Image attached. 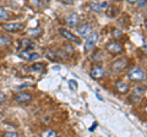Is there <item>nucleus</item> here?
<instances>
[{"instance_id":"obj_1","label":"nucleus","mask_w":147,"mask_h":137,"mask_svg":"<svg viewBox=\"0 0 147 137\" xmlns=\"http://www.w3.org/2000/svg\"><path fill=\"white\" fill-rule=\"evenodd\" d=\"M127 77L132 82H141L146 79V72L144 68H141V67H132L131 70H129Z\"/></svg>"},{"instance_id":"obj_2","label":"nucleus","mask_w":147,"mask_h":137,"mask_svg":"<svg viewBox=\"0 0 147 137\" xmlns=\"http://www.w3.org/2000/svg\"><path fill=\"white\" fill-rule=\"evenodd\" d=\"M127 64H129V61H127L126 58L117 59L115 61H113L112 64H110V70H112L113 72H120V71L124 70V68H126Z\"/></svg>"},{"instance_id":"obj_3","label":"nucleus","mask_w":147,"mask_h":137,"mask_svg":"<svg viewBox=\"0 0 147 137\" xmlns=\"http://www.w3.org/2000/svg\"><path fill=\"white\" fill-rule=\"evenodd\" d=\"M97 42H98V33H96V32H92V33L85 40V52L86 53L91 52V50L94 48V45L97 44Z\"/></svg>"},{"instance_id":"obj_4","label":"nucleus","mask_w":147,"mask_h":137,"mask_svg":"<svg viewBox=\"0 0 147 137\" xmlns=\"http://www.w3.org/2000/svg\"><path fill=\"white\" fill-rule=\"evenodd\" d=\"M91 77L93 80H97V81H99L100 79H103L104 77V75H105V70H104V67L103 66H100V65H93L92 66V68H91Z\"/></svg>"},{"instance_id":"obj_5","label":"nucleus","mask_w":147,"mask_h":137,"mask_svg":"<svg viewBox=\"0 0 147 137\" xmlns=\"http://www.w3.org/2000/svg\"><path fill=\"white\" fill-rule=\"evenodd\" d=\"M13 99H15V102L20 104H27L32 100V94L27 92H18L13 95Z\"/></svg>"},{"instance_id":"obj_6","label":"nucleus","mask_w":147,"mask_h":137,"mask_svg":"<svg viewBox=\"0 0 147 137\" xmlns=\"http://www.w3.org/2000/svg\"><path fill=\"white\" fill-rule=\"evenodd\" d=\"M59 34H60V36H61V37H63L64 39L69 40V42H75V43H80V39H79V37H77V36H75V34H74L72 32H70V31L65 30V28H59Z\"/></svg>"},{"instance_id":"obj_7","label":"nucleus","mask_w":147,"mask_h":137,"mask_svg":"<svg viewBox=\"0 0 147 137\" xmlns=\"http://www.w3.org/2000/svg\"><path fill=\"white\" fill-rule=\"evenodd\" d=\"M4 30L7 31V32H11V33H16V32H20L25 28V25L24 24H18V22H11V24H5L3 26Z\"/></svg>"},{"instance_id":"obj_8","label":"nucleus","mask_w":147,"mask_h":137,"mask_svg":"<svg viewBox=\"0 0 147 137\" xmlns=\"http://www.w3.org/2000/svg\"><path fill=\"white\" fill-rule=\"evenodd\" d=\"M105 50L110 54H119L123 52V45L118 42H110L105 45Z\"/></svg>"},{"instance_id":"obj_9","label":"nucleus","mask_w":147,"mask_h":137,"mask_svg":"<svg viewBox=\"0 0 147 137\" xmlns=\"http://www.w3.org/2000/svg\"><path fill=\"white\" fill-rule=\"evenodd\" d=\"M92 31H93V28H92V25L90 24H84L77 27V33H79L81 37H88V36L92 33Z\"/></svg>"},{"instance_id":"obj_10","label":"nucleus","mask_w":147,"mask_h":137,"mask_svg":"<svg viewBox=\"0 0 147 137\" xmlns=\"http://www.w3.org/2000/svg\"><path fill=\"white\" fill-rule=\"evenodd\" d=\"M20 48H21V52H27V50H31L34 48V43L28 38H24L20 42Z\"/></svg>"},{"instance_id":"obj_11","label":"nucleus","mask_w":147,"mask_h":137,"mask_svg":"<svg viewBox=\"0 0 147 137\" xmlns=\"http://www.w3.org/2000/svg\"><path fill=\"white\" fill-rule=\"evenodd\" d=\"M88 6L93 10L94 12H100L103 9L108 7V3L107 1H100V3H90Z\"/></svg>"},{"instance_id":"obj_12","label":"nucleus","mask_w":147,"mask_h":137,"mask_svg":"<svg viewBox=\"0 0 147 137\" xmlns=\"http://www.w3.org/2000/svg\"><path fill=\"white\" fill-rule=\"evenodd\" d=\"M79 22H80V17L77 13H71V15L66 17V24L70 27H76L79 25Z\"/></svg>"},{"instance_id":"obj_13","label":"nucleus","mask_w":147,"mask_h":137,"mask_svg":"<svg viewBox=\"0 0 147 137\" xmlns=\"http://www.w3.org/2000/svg\"><path fill=\"white\" fill-rule=\"evenodd\" d=\"M115 89L118 91L119 93H121V94H125L129 92V85L126 83V82H124V81H118L117 83H115Z\"/></svg>"},{"instance_id":"obj_14","label":"nucleus","mask_w":147,"mask_h":137,"mask_svg":"<svg viewBox=\"0 0 147 137\" xmlns=\"http://www.w3.org/2000/svg\"><path fill=\"white\" fill-rule=\"evenodd\" d=\"M145 91H146L145 87H136V88L134 89V92H132V95L130 97V99H131V100L135 99L136 102H137V100H139V99L142 97V94L145 93Z\"/></svg>"},{"instance_id":"obj_15","label":"nucleus","mask_w":147,"mask_h":137,"mask_svg":"<svg viewBox=\"0 0 147 137\" xmlns=\"http://www.w3.org/2000/svg\"><path fill=\"white\" fill-rule=\"evenodd\" d=\"M44 68H45V66H44V64H42V62H36V64H33V65L31 66V70L34 71V72H43Z\"/></svg>"},{"instance_id":"obj_16","label":"nucleus","mask_w":147,"mask_h":137,"mask_svg":"<svg viewBox=\"0 0 147 137\" xmlns=\"http://www.w3.org/2000/svg\"><path fill=\"white\" fill-rule=\"evenodd\" d=\"M11 38L6 37V36H0V47H7L11 44Z\"/></svg>"},{"instance_id":"obj_17","label":"nucleus","mask_w":147,"mask_h":137,"mask_svg":"<svg viewBox=\"0 0 147 137\" xmlns=\"http://www.w3.org/2000/svg\"><path fill=\"white\" fill-rule=\"evenodd\" d=\"M40 137H58V134L55 130H52V129H48V130H44L42 132Z\"/></svg>"},{"instance_id":"obj_18","label":"nucleus","mask_w":147,"mask_h":137,"mask_svg":"<svg viewBox=\"0 0 147 137\" xmlns=\"http://www.w3.org/2000/svg\"><path fill=\"white\" fill-rule=\"evenodd\" d=\"M45 56H47L49 60H52V61L58 60V59H59L58 53L57 52H53V50H47V52H45Z\"/></svg>"},{"instance_id":"obj_19","label":"nucleus","mask_w":147,"mask_h":137,"mask_svg":"<svg viewBox=\"0 0 147 137\" xmlns=\"http://www.w3.org/2000/svg\"><path fill=\"white\" fill-rule=\"evenodd\" d=\"M9 17H10V15H9V12L5 10L4 7L0 6V21H5L7 20Z\"/></svg>"},{"instance_id":"obj_20","label":"nucleus","mask_w":147,"mask_h":137,"mask_svg":"<svg viewBox=\"0 0 147 137\" xmlns=\"http://www.w3.org/2000/svg\"><path fill=\"white\" fill-rule=\"evenodd\" d=\"M18 55H20V58L25 59V60H30V58H31V54L27 53V52H20L18 53Z\"/></svg>"},{"instance_id":"obj_21","label":"nucleus","mask_w":147,"mask_h":137,"mask_svg":"<svg viewBox=\"0 0 147 137\" xmlns=\"http://www.w3.org/2000/svg\"><path fill=\"white\" fill-rule=\"evenodd\" d=\"M69 86H70V88L72 91H76L77 87H79V86H77V82L75 80H70V81H69Z\"/></svg>"},{"instance_id":"obj_22","label":"nucleus","mask_w":147,"mask_h":137,"mask_svg":"<svg viewBox=\"0 0 147 137\" xmlns=\"http://www.w3.org/2000/svg\"><path fill=\"white\" fill-rule=\"evenodd\" d=\"M4 137H20V135L16 134V132H12V131H7L4 134Z\"/></svg>"},{"instance_id":"obj_23","label":"nucleus","mask_w":147,"mask_h":137,"mask_svg":"<svg viewBox=\"0 0 147 137\" xmlns=\"http://www.w3.org/2000/svg\"><path fill=\"white\" fill-rule=\"evenodd\" d=\"M112 34H113L115 38H119V37H121V36H123V31H120V30H113Z\"/></svg>"},{"instance_id":"obj_24","label":"nucleus","mask_w":147,"mask_h":137,"mask_svg":"<svg viewBox=\"0 0 147 137\" xmlns=\"http://www.w3.org/2000/svg\"><path fill=\"white\" fill-rule=\"evenodd\" d=\"M5 102H6V95L3 92H0V105H3Z\"/></svg>"},{"instance_id":"obj_25","label":"nucleus","mask_w":147,"mask_h":137,"mask_svg":"<svg viewBox=\"0 0 147 137\" xmlns=\"http://www.w3.org/2000/svg\"><path fill=\"white\" fill-rule=\"evenodd\" d=\"M135 4H136V5H137V6H139L140 9H142V7H145V6H146V4H147V1H145V0H142V1H141V0H140V1H136Z\"/></svg>"},{"instance_id":"obj_26","label":"nucleus","mask_w":147,"mask_h":137,"mask_svg":"<svg viewBox=\"0 0 147 137\" xmlns=\"http://www.w3.org/2000/svg\"><path fill=\"white\" fill-rule=\"evenodd\" d=\"M40 55L39 54H37V53H33V54H31V58H30V60L31 61H33V60H37V59H39Z\"/></svg>"},{"instance_id":"obj_27","label":"nucleus","mask_w":147,"mask_h":137,"mask_svg":"<svg viewBox=\"0 0 147 137\" xmlns=\"http://www.w3.org/2000/svg\"><path fill=\"white\" fill-rule=\"evenodd\" d=\"M142 50L147 53V37L144 38V42H142Z\"/></svg>"},{"instance_id":"obj_28","label":"nucleus","mask_w":147,"mask_h":137,"mask_svg":"<svg viewBox=\"0 0 147 137\" xmlns=\"http://www.w3.org/2000/svg\"><path fill=\"white\" fill-rule=\"evenodd\" d=\"M96 126H97V124H94V125H92V126H91V129H90V131H93V130H94V127H96Z\"/></svg>"},{"instance_id":"obj_29","label":"nucleus","mask_w":147,"mask_h":137,"mask_svg":"<svg viewBox=\"0 0 147 137\" xmlns=\"http://www.w3.org/2000/svg\"><path fill=\"white\" fill-rule=\"evenodd\" d=\"M1 119H3V113L0 111V120H1Z\"/></svg>"},{"instance_id":"obj_30","label":"nucleus","mask_w":147,"mask_h":137,"mask_svg":"<svg viewBox=\"0 0 147 137\" xmlns=\"http://www.w3.org/2000/svg\"><path fill=\"white\" fill-rule=\"evenodd\" d=\"M145 111H146V113H147V105H146V107H145Z\"/></svg>"},{"instance_id":"obj_31","label":"nucleus","mask_w":147,"mask_h":137,"mask_svg":"<svg viewBox=\"0 0 147 137\" xmlns=\"http://www.w3.org/2000/svg\"><path fill=\"white\" fill-rule=\"evenodd\" d=\"M145 80H146V83H147V76H146V79H145Z\"/></svg>"},{"instance_id":"obj_32","label":"nucleus","mask_w":147,"mask_h":137,"mask_svg":"<svg viewBox=\"0 0 147 137\" xmlns=\"http://www.w3.org/2000/svg\"><path fill=\"white\" fill-rule=\"evenodd\" d=\"M146 13H147V11H146Z\"/></svg>"}]
</instances>
